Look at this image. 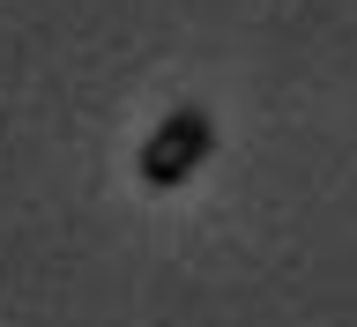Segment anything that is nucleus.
Listing matches in <instances>:
<instances>
[{
    "mask_svg": "<svg viewBox=\"0 0 357 327\" xmlns=\"http://www.w3.org/2000/svg\"><path fill=\"white\" fill-rule=\"evenodd\" d=\"M208 149H216V119L201 105H178L172 119L142 142V178H149V186H178V178H194L201 164H208Z\"/></svg>",
    "mask_w": 357,
    "mask_h": 327,
    "instance_id": "f257e3e1",
    "label": "nucleus"
}]
</instances>
